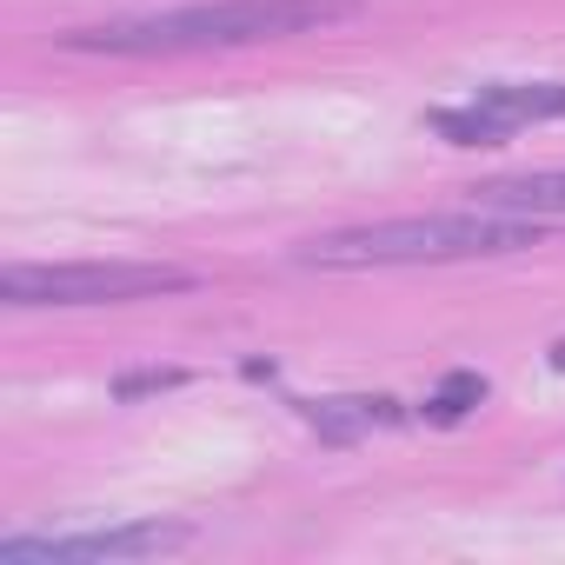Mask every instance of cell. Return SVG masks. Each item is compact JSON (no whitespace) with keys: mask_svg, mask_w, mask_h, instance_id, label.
I'll return each instance as SVG.
<instances>
[{"mask_svg":"<svg viewBox=\"0 0 565 565\" xmlns=\"http://www.w3.org/2000/svg\"><path fill=\"white\" fill-rule=\"evenodd\" d=\"M186 373H134V380H120V399H134V393H160V386H180Z\"/></svg>","mask_w":565,"mask_h":565,"instance_id":"9c48e42d","label":"cell"},{"mask_svg":"<svg viewBox=\"0 0 565 565\" xmlns=\"http://www.w3.org/2000/svg\"><path fill=\"white\" fill-rule=\"evenodd\" d=\"M472 206H499V213H539V220H565V167L558 173H525V180H492L472 186Z\"/></svg>","mask_w":565,"mask_h":565,"instance_id":"8992f818","label":"cell"},{"mask_svg":"<svg viewBox=\"0 0 565 565\" xmlns=\"http://www.w3.org/2000/svg\"><path fill=\"white\" fill-rule=\"evenodd\" d=\"M200 279L186 266L160 259H61V266H8L0 300L8 307H120V300H160L186 294Z\"/></svg>","mask_w":565,"mask_h":565,"instance_id":"3957f363","label":"cell"},{"mask_svg":"<svg viewBox=\"0 0 565 565\" xmlns=\"http://www.w3.org/2000/svg\"><path fill=\"white\" fill-rule=\"evenodd\" d=\"M353 14H360V0H193V8H167V14L74 28V34H61V47L67 54H120V61L213 54V47H259V41L320 34V28H340Z\"/></svg>","mask_w":565,"mask_h":565,"instance_id":"6da1fadb","label":"cell"},{"mask_svg":"<svg viewBox=\"0 0 565 565\" xmlns=\"http://www.w3.org/2000/svg\"><path fill=\"white\" fill-rule=\"evenodd\" d=\"M539 120H565V81H492L466 107H433V127L452 147H499Z\"/></svg>","mask_w":565,"mask_h":565,"instance_id":"5b68a950","label":"cell"},{"mask_svg":"<svg viewBox=\"0 0 565 565\" xmlns=\"http://www.w3.org/2000/svg\"><path fill=\"white\" fill-rule=\"evenodd\" d=\"M479 399H486V380H479V373H452V380L426 399V419H433V426H452V419H466Z\"/></svg>","mask_w":565,"mask_h":565,"instance_id":"ba28073f","label":"cell"},{"mask_svg":"<svg viewBox=\"0 0 565 565\" xmlns=\"http://www.w3.org/2000/svg\"><path fill=\"white\" fill-rule=\"evenodd\" d=\"M193 525L173 519H127V525H87V532H14L0 539V565H107V558H160L180 552Z\"/></svg>","mask_w":565,"mask_h":565,"instance_id":"277c9868","label":"cell"},{"mask_svg":"<svg viewBox=\"0 0 565 565\" xmlns=\"http://www.w3.org/2000/svg\"><path fill=\"white\" fill-rule=\"evenodd\" d=\"M307 419L320 426V439H360V433L399 426V399H320L307 406Z\"/></svg>","mask_w":565,"mask_h":565,"instance_id":"52a82bcc","label":"cell"},{"mask_svg":"<svg viewBox=\"0 0 565 565\" xmlns=\"http://www.w3.org/2000/svg\"><path fill=\"white\" fill-rule=\"evenodd\" d=\"M545 360H552V373H565V340H552V353H545Z\"/></svg>","mask_w":565,"mask_h":565,"instance_id":"30bf717a","label":"cell"},{"mask_svg":"<svg viewBox=\"0 0 565 565\" xmlns=\"http://www.w3.org/2000/svg\"><path fill=\"white\" fill-rule=\"evenodd\" d=\"M552 220L539 213H499V206H466V213H426V220H373L347 233H320L300 246V266L327 273H360V266H446V259H492V253H525L545 239Z\"/></svg>","mask_w":565,"mask_h":565,"instance_id":"7a4b0ae2","label":"cell"}]
</instances>
